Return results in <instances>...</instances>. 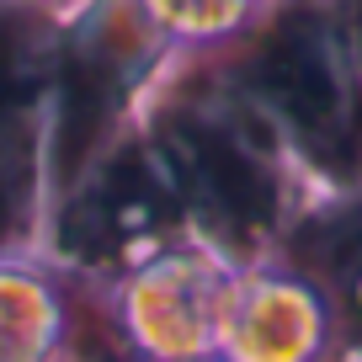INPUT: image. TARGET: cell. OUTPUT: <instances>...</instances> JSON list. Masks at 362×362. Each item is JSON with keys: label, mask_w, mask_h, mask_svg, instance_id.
Returning <instances> with one entry per match:
<instances>
[{"label": "cell", "mask_w": 362, "mask_h": 362, "mask_svg": "<svg viewBox=\"0 0 362 362\" xmlns=\"http://www.w3.org/2000/svg\"><path fill=\"white\" fill-rule=\"evenodd\" d=\"M181 176L192 181L229 224H256V218H267V181H261V165L235 144V139L214 134V128H197V134L181 139Z\"/></svg>", "instance_id": "obj_1"}, {"label": "cell", "mask_w": 362, "mask_h": 362, "mask_svg": "<svg viewBox=\"0 0 362 362\" xmlns=\"http://www.w3.org/2000/svg\"><path fill=\"white\" fill-rule=\"evenodd\" d=\"M272 86L293 107L304 134H315V144L346 139V90L330 75V59L320 43H283V54L272 59Z\"/></svg>", "instance_id": "obj_2"}]
</instances>
